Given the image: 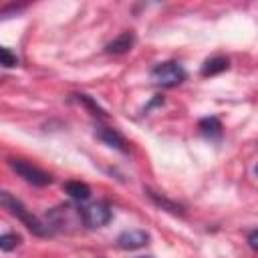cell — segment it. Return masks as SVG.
<instances>
[{"label":"cell","instance_id":"cell-1","mask_svg":"<svg viewBox=\"0 0 258 258\" xmlns=\"http://www.w3.org/2000/svg\"><path fill=\"white\" fill-rule=\"evenodd\" d=\"M0 206H4L12 216H16V218L26 226V230H30L34 236H48V234H50V232L46 230V226H44L18 198H14L12 194L0 191Z\"/></svg>","mask_w":258,"mask_h":258},{"label":"cell","instance_id":"cell-2","mask_svg":"<svg viewBox=\"0 0 258 258\" xmlns=\"http://www.w3.org/2000/svg\"><path fill=\"white\" fill-rule=\"evenodd\" d=\"M151 79L161 87H175L185 81V71L179 62L167 60V62H159L151 69Z\"/></svg>","mask_w":258,"mask_h":258},{"label":"cell","instance_id":"cell-3","mask_svg":"<svg viewBox=\"0 0 258 258\" xmlns=\"http://www.w3.org/2000/svg\"><path fill=\"white\" fill-rule=\"evenodd\" d=\"M46 220H48L46 230L52 234V230H69L67 226L81 224L83 216H81V210H77L73 206H58L46 214Z\"/></svg>","mask_w":258,"mask_h":258},{"label":"cell","instance_id":"cell-4","mask_svg":"<svg viewBox=\"0 0 258 258\" xmlns=\"http://www.w3.org/2000/svg\"><path fill=\"white\" fill-rule=\"evenodd\" d=\"M8 165L12 167L14 173H18L24 181H28V183H32V185L42 187V185L52 183V177H50L46 171H42V169L36 167V165H30V163H26V161H22V159H8Z\"/></svg>","mask_w":258,"mask_h":258},{"label":"cell","instance_id":"cell-5","mask_svg":"<svg viewBox=\"0 0 258 258\" xmlns=\"http://www.w3.org/2000/svg\"><path fill=\"white\" fill-rule=\"evenodd\" d=\"M81 216L87 228H101L111 220V208L103 202H97L87 208H81Z\"/></svg>","mask_w":258,"mask_h":258},{"label":"cell","instance_id":"cell-6","mask_svg":"<svg viewBox=\"0 0 258 258\" xmlns=\"http://www.w3.org/2000/svg\"><path fill=\"white\" fill-rule=\"evenodd\" d=\"M147 242H149V234L145 230H127L117 238V246L123 250H135L145 246Z\"/></svg>","mask_w":258,"mask_h":258},{"label":"cell","instance_id":"cell-7","mask_svg":"<svg viewBox=\"0 0 258 258\" xmlns=\"http://www.w3.org/2000/svg\"><path fill=\"white\" fill-rule=\"evenodd\" d=\"M95 133H97V137H99L103 143H107V145H111V147H115V149H119V151H127V141H125V137H123L117 129L99 125Z\"/></svg>","mask_w":258,"mask_h":258},{"label":"cell","instance_id":"cell-8","mask_svg":"<svg viewBox=\"0 0 258 258\" xmlns=\"http://www.w3.org/2000/svg\"><path fill=\"white\" fill-rule=\"evenodd\" d=\"M133 42H135L133 32H123V34H119L115 40H111V42L105 46V50H107L109 54H123V52H127V50L133 46Z\"/></svg>","mask_w":258,"mask_h":258},{"label":"cell","instance_id":"cell-9","mask_svg":"<svg viewBox=\"0 0 258 258\" xmlns=\"http://www.w3.org/2000/svg\"><path fill=\"white\" fill-rule=\"evenodd\" d=\"M62 187H64V191H67L73 200L85 202V200L91 198V187H89L87 183H83V181H67Z\"/></svg>","mask_w":258,"mask_h":258},{"label":"cell","instance_id":"cell-10","mask_svg":"<svg viewBox=\"0 0 258 258\" xmlns=\"http://www.w3.org/2000/svg\"><path fill=\"white\" fill-rule=\"evenodd\" d=\"M230 67V60L226 56H214V58H208L202 67V75L204 77H212V75H218L222 71H226Z\"/></svg>","mask_w":258,"mask_h":258},{"label":"cell","instance_id":"cell-11","mask_svg":"<svg viewBox=\"0 0 258 258\" xmlns=\"http://www.w3.org/2000/svg\"><path fill=\"white\" fill-rule=\"evenodd\" d=\"M147 196H149V198H151V202H153L155 206H159L161 210H167V212H171V214H183V212H181V206H177L175 202H171V200H167V198L159 196L157 191L147 189Z\"/></svg>","mask_w":258,"mask_h":258},{"label":"cell","instance_id":"cell-12","mask_svg":"<svg viewBox=\"0 0 258 258\" xmlns=\"http://www.w3.org/2000/svg\"><path fill=\"white\" fill-rule=\"evenodd\" d=\"M200 129H202V133L208 135V137H218V135L222 133V123H220L216 117H206V119L200 121Z\"/></svg>","mask_w":258,"mask_h":258},{"label":"cell","instance_id":"cell-13","mask_svg":"<svg viewBox=\"0 0 258 258\" xmlns=\"http://www.w3.org/2000/svg\"><path fill=\"white\" fill-rule=\"evenodd\" d=\"M18 244H20V236L18 234H12L10 232V234H2L0 236V250H6L8 252V250H14Z\"/></svg>","mask_w":258,"mask_h":258},{"label":"cell","instance_id":"cell-14","mask_svg":"<svg viewBox=\"0 0 258 258\" xmlns=\"http://www.w3.org/2000/svg\"><path fill=\"white\" fill-rule=\"evenodd\" d=\"M0 64H4V67H16L18 64V58H16V54L10 48L0 46Z\"/></svg>","mask_w":258,"mask_h":258},{"label":"cell","instance_id":"cell-15","mask_svg":"<svg viewBox=\"0 0 258 258\" xmlns=\"http://www.w3.org/2000/svg\"><path fill=\"white\" fill-rule=\"evenodd\" d=\"M75 97H77V99H79L81 103H85V105H87L89 109H93V115H99V117H105V113H103V109H101V107H99V105H97V103H95V101H93L91 97H87V95H75Z\"/></svg>","mask_w":258,"mask_h":258},{"label":"cell","instance_id":"cell-16","mask_svg":"<svg viewBox=\"0 0 258 258\" xmlns=\"http://www.w3.org/2000/svg\"><path fill=\"white\" fill-rule=\"evenodd\" d=\"M256 236H258V232H256V230H252V232H250V238H248V240H250V246H252L254 250L258 248V244H256Z\"/></svg>","mask_w":258,"mask_h":258},{"label":"cell","instance_id":"cell-17","mask_svg":"<svg viewBox=\"0 0 258 258\" xmlns=\"http://www.w3.org/2000/svg\"><path fill=\"white\" fill-rule=\"evenodd\" d=\"M20 8H22V6H10V8H8V10H10V12H14V10H16V12H18V10H20ZM0 14H2V16H4V14H6V10H0Z\"/></svg>","mask_w":258,"mask_h":258},{"label":"cell","instance_id":"cell-18","mask_svg":"<svg viewBox=\"0 0 258 258\" xmlns=\"http://www.w3.org/2000/svg\"><path fill=\"white\" fill-rule=\"evenodd\" d=\"M145 258H149V256H145Z\"/></svg>","mask_w":258,"mask_h":258}]
</instances>
